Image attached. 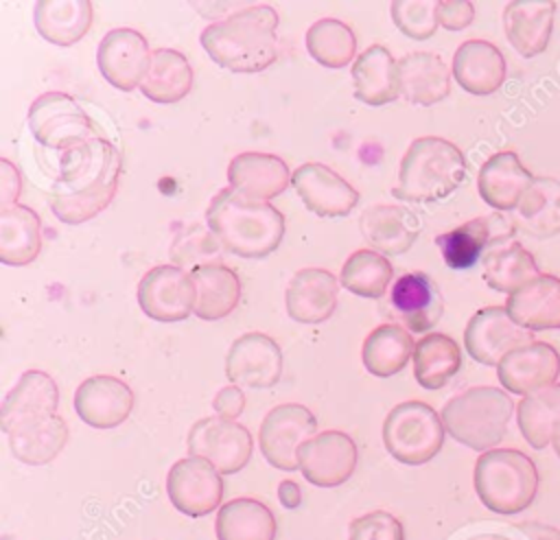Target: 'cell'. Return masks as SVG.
Here are the masks:
<instances>
[{"instance_id":"obj_35","label":"cell","mask_w":560,"mask_h":540,"mask_svg":"<svg viewBox=\"0 0 560 540\" xmlns=\"http://www.w3.org/2000/svg\"><path fill=\"white\" fill-rule=\"evenodd\" d=\"M190 275L197 289L195 315L199 319H206V321L223 319L241 302V280L234 269L221 262H208V265L192 267Z\"/></svg>"},{"instance_id":"obj_26","label":"cell","mask_w":560,"mask_h":540,"mask_svg":"<svg viewBox=\"0 0 560 540\" xmlns=\"http://www.w3.org/2000/svg\"><path fill=\"white\" fill-rule=\"evenodd\" d=\"M532 181V173L521 164L514 151H499L481 164L477 190L488 206L497 210H512L521 203Z\"/></svg>"},{"instance_id":"obj_51","label":"cell","mask_w":560,"mask_h":540,"mask_svg":"<svg viewBox=\"0 0 560 540\" xmlns=\"http://www.w3.org/2000/svg\"><path fill=\"white\" fill-rule=\"evenodd\" d=\"M278 498L280 503L287 507V509H295L300 503H302V492H300V485L291 479H284L280 481L278 485Z\"/></svg>"},{"instance_id":"obj_28","label":"cell","mask_w":560,"mask_h":540,"mask_svg":"<svg viewBox=\"0 0 560 540\" xmlns=\"http://www.w3.org/2000/svg\"><path fill=\"white\" fill-rule=\"evenodd\" d=\"M556 2L553 0H514L505 4L503 26L510 44L523 55H540L553 31Z\"/></svg>"},{"instance_id":"obj_20","label":"cell","mask_w":560,"mask_h":540,"mask_svg":"<svg viewBox=\"0 0 560 540\" xmlns=\"http://www.w3.org/2000/svg\"><path fill=\"white\" fill-rule=\"evenodd\" d=\"M560 374V356L551 343L532 341L501 359L497 365L499 383L505 391L527 396L556 383Z\"/></svg>"},{"instance_id":"obj_2","label":"cell","mask_w":560,"mask_h":540,"mask_svg":"<svg viewBox=\"0 0 560 540\" xmlns=\"http://www.w3.org/2000/svg\"><path fill=\"white\" fill-rule=\"evenodd\" d=\"M278 13L269 4L245 7L201 31V46L232 72H260L278 59Z\"/></svg>"},{"instance_id":"obj_18","label":"cell","mask_w":560,"mask_h":540,"mask_svg":"<svg viewBox=\"0 0 560 540\" xmlns=\"http://www.w3.org/2000/svg\"><path fill=\"white\" fill-rule=\"evenodd\" d=\"M291 184L304 206L317 216H343L359 203L357 188L319 162L300 164L291 175Z\"/></svg>"},{"instance_id":"obj_19","label":"cell","mask_w":560,"mask_h":540,"mask_svg":"<svg viewBox=\"0 0 560 540\" xmlns=\"http://www.w3.org/2000/svg\"><path fill=\"white\" fill-rule=\"evenodd\" d=\"M133 409L131 387L109 374L85 378L74 391L77 415L94 429H114L122 424Z\"/></svg>"},{"instance_id":"obj_10","label":"cell","mask_w":560,"mask_h":540,"mask_svg":"<svg viewBox=\"0 0 560 540\" xmlns=\"http://www.w3.org/2000/svg\"><path fill=\"white\" fill-rule=\"evenodd\" d=\"M317 431V420L304 404L284 402L273 407L258 429L262 457L278 470H298V453Z\"/></svg>"},{"instance_id":"obj_41","label":"cell","mask_w":560,"mask_h":540,"mask_svg":"<svg viewBox=\"0 0 560 540\" xmlns=\"http://www.w3.org/2000/svg\"><path fill=\"white\" fill-rule=\"evenodd\" d=\"M516 420L529 446L538 450L549 446L560 429V383L523 396L516 407Z\"/></svg>"},{"instance_id":"obj_48","label":"cell","mask_w":560,"mask_h":540,"mask_svg":"<svg viewBox=\"0 0 560 540\" xmlns=\"http://www.w3.org/2000/svg\"><path fill=\"white\" fill-rule=\"evenodd\" d=\"M475 7L468 0H440L438 2V24L448 31H462L472 24Z\"/></svg>"},{"instance_id":"obj_44","label":"cell","mask_w":560,"mask_h":540,"mask_svg":"<svg viewBox=\"0 0 560 540\" xmlns=\"http://www.w3.org/2000/svg\"><path fill=\"white\" fill-rule=\"evenodd\" d=\"M308 55L326 68H343L354 59L357 37L352 28L335 17H322L306 31Z\"/></svg>"},{"instance_id":"obj_7","label":"cell","mask_w":560,"mask_h":540,"mask_svg":"<svg viewBox=\"0 0 560 540\" xmlns=\"http://www.w3.org/2000/svg\"><path fill=\"white\" fill-rule=\"evenodd\" d=\"M444 433L442 415L420 400L396 404L383 422V444L387 453L405 466L431 461L444 444Z\"/></svg>"},{"instance_id":"obj_6","label":"cell","mask_w":560,"mask_h":540,"mask_svg":"<svg viewBox=\"0 0 560 540\" xmlns=\"http://www.w3.org/2000/svg\"><path fill=\"white\" fill-rule=\"evenodd\" d=\"M475 492L490 512L518 514L536 498V463L516 448L486 450L475 463Z\"/></svg>"},{"instance_id":"obj_31","label":"cell","mask_w":560,"mask_h":540,"mask_svg":"<svg viewBox=\"0 0 560 540\" xmlns=\"http://www.w3.org/2000/svg\"><path fill=\"white\" fill-rule=\"evenodd\" d=\"M400 96L413 105H435L451 92V72L440 55L416 50L398 59Z\"/></svg>"},{"instance_id":"obj_8","label":"cell","mask_w":560,"mask_h":540,"mask_svg":"<svg viewBox=\"0 0 560 540\" xmlns=\"http://www.w3.org/2000/svg\"><path fill=\"white\" fill-rule=\"evenodd\" d=\"M28 127L42 146L63 153L103 136L79 103L63 92L39 94L28 107Z\"/></svg>"},{"instance_id":"obj_46","label":"cell","mask_w":560,"mask_h":540,"mask_svg":"<svg viewBox=\"0 0 560 540\" xmlns=\"http://www.w3.org/2000/svg\"><path fill=\"white\" fill-rule=\"evenodd\" d=\"M389 13L398 31L411 39H427L435 33L438 24V2L427 0H394Z\"/></svg>"},{"instance_id":"obj_5","label":"cell","mask_w":560,"mask_h":540,"mask_svg":"<svg viewBox=\"0 0 560 540\" xmlns=\"http://www.w3.org/2000/svg\"><path fill=\"white\" fill-rule=\"evenodd\" d=\"M512 411L514 402L503 389L479 385L453 396L440 415L453 439L486 453L503 439Z\"/></svg>"},{"instance_id":"obj_3","label":"cell","mask_w":560,"mask_h":540,"mask_svg":"<svg viewBox=\"0 0 560 540\" xmlns=\"http://www.w3.org/2000/svg\"><path fill=\"white\" fill-rule=\"evenodd\" d=\"M206 221L221 247L241 258H265L284 236V214L269 201L221 188L206 208Z\"/></svg>"},{"instance_id":"obj_15","label":"cell","mask_w":560,"mask_h":540,"mask_svg":"<svg viewBox=\"0 0 560 540\" xmlns=\"http://www.w3.org/2000/svg\"><path fill=\"white\" fill-rule=\"evenodd\" d=\"M151 50L147 37L136 28H112L103 35L96 63L101 74L118 90L131 92L142 85L149 66Z\"/></svg>"},{"instance_id":"obj_25","label":"cell","mask_w":560,"mask_h":540,"mask_svg":"<svg viewBox=\"0 0 560 540\" xmlns=\"http://www.w3.org/2000/svg\"><path fill=\"white\" fill-rule=\"evenodd\" d=\"M228 181L245 197L269 201L287 190L291 184V173L284 160L278 155L245 151L230 160Z\"/></svg>"},{"instance_id":"obj_1","label":"cell","mask_w":560,"mask_h":540,"mask_svg":"<svg viewBox=\"0 0 560 540\" xmlns=\"http://www.w3.org/2000/svg\"><path fill=\"white\" fill-rule=\"evenodd\" d=\"M66 155L52 186L50 210L59 221L79 225L94 219L114 199L122 157L105 136L66 151Z\"/></svg>"},{"instance_id":"obj_53","label":"cell","mask_w":560,"mask_h":540,"mask_svg":"<svg viewBox=\"0 0 560 540\" xmlns=\"http://www.w3.org/2000/svg\"><path fill=\"white\" fill-rule=\"evenodd\" d=\"M553 448H556V453H558V457H560V429H558V433H556V437H553Z\"/></svg>"},{"instance_id":"obj_37","label":"cell","mask_w":560,"mask_h":540,"mask_svg":"<svg viewBox=\"0 0 560 540\" xmlns=\"http://www.w3.org/2000/svg\"><path fill=\"white\" fill-rule=\"evenodd\" d=\"M514 225L540 240L560 234V179L534 177L516 206Z\"/></svg>"},{"instance_id":"obj_21","label":"cell","mask_w":560,"mask_h":540,"mask_svg":"<svg viewBox=\"0 0 560 540\" xmlns=\"http://www.w3.org/2000/svg\"><path fill=\"white\" fill-rule=\"evenodd\" d=\"M59 389L52 376L42 369H26L9 389L0 407V429L9 435L13 429L55 415Z\"/></svg>"},{"instance_id":"obj_33","label":"cell","mask_w":560,"mask_h":540,"mask_svg":"<svg viewBox=\"0 0 560 540\" xmlns=\"http://www.w3.org/2000/svg\"><path fill=\"white\" fill-rule=\"evenodd\" d=\"M37 33L55 46H72L92 26V2L88 0H37L33 7Z\"/></svg>"},{"instance_id":"obj_23","label":"cell","mask_w":560,"mask_h":540,"mask_svg":"<svg viewBox=\"0 0 560 540\" xmlns=\"http://www.w3.org/2000/svg\"><path fill=\"white\" fill-rule=\"evenodd\" d=\"M337 278L322 267L295 271L284 291V304L291 319L300 324H322L337 308Z\"/></svg>"},{"instance_id":"obj_50","label":"cell","mask_w":560,"mask_h":540,"mask_svg":"<svg viewBox=\"0 0 560 540\" xmlns=\"http://www.w3.org/2000/svg\"><path fill=\"white\" fill-rule=\"evenodd\" d=\"M20 190H22L20 171L7 157H2L0 160V201H2V206L18 203L15 199L20 197Z\"/></svg>"},{"instance_id":"obj_12","label":"cell","mask_w":560,"mask_h":540,"mask_svg":"<svg viewBox=\"0 0 560 540\" xmlns=\"http://www.w3.org/2000/svg\"><path fill=\"white\" fill-rule=\"evenodd\" d=\"M166 492L173 507L190 518L214 512L223 498L221 472L201 457L175 461L166 474Z\"/></svg>"},{"instance_id":"obj_49","label":"cell","mask_w":560,"mask_h":540,"mask_svg":"<svg viewBox=\"0 0 560 540\" xmlns=\"http://www.w3.org/2000/svg\"><path fill=\"white\" fill-rule=\"evenodd\" d=\"M212 409L219 418L236 420L245 409V394L241 391L238 385H225L217 391L212 400Z\"/></svg>"},{"instance_id":"obj_52","label":"cell","mask_w":560,"mask_h":540,"mask_svg":"<svg viewBox=\"0 0 560 540\" xmlns=\"http://www.w3.org/2000/svg\"><path fill=\"white\" fill-rule=\"evenodd\" d=\"M534 529V540H560V531L545 525H529Z\"/></svg>"},{"instance_id":"obj_17","label":"cell","mask_w":560,"mask_h":540,"mask_svg":"<svg viewBox=\"0 0 560 540\" xmlns=\"http://www.w3.org/2000/svg\"><path fill=\"white\" fill-rule=\"evenodd\" d=\"M387 310L398 326L411 332H424L433 328L442 313L444 302L438 284L422 271L402 273L389 289Z\"/></svg>"},{"instance_id":"obj_11","label":"cell","mask_w":560,"mask_h":540,"mask_svg":"<svg viewBox=\"0 0 560 540\" xmlns=\"http://www.w3.org/2000/svg\"><path fill=\"white\" fill-rule=\"evenodd\" d=\"M136 297L147 317L173 324L195 313L197 289L186 269L177 265H158L140 278Z\"/></svg>"},{"instance_id":"obj_40","label":"cell","mask_w":560,"mask_h":540,"mask_svg":"<svg viewBox=\"0 0 560 540\" xmlns=\"http://www.w3.org/2000/svg\"><path fill=\"white\" fill-rule=\"evenodd\" d=\"M192 79V66L182 52L158 48L151 55V66L140 92L153 103H177L190 92Z\"/></svg>"},{"instance_id":"obj_29","label":"cell","mask_w":560,"mask_h":540,"mask_svg":"<svg viewBox=\"0 0 560 540\" xmlns=\"http://www.w3.org/2000/svg\"><path fill=\"white\" fill-rule=\"evenodd\" d=\"M505 310L529 332L560 328V280L540 273L512 295H508Z\"/></svg>"},{"instance_id":"obj_16","label":"cell","mask_w":560,"mask_h":540,"mask_svg":"<svg viewBox=\"0 0 560 540\" xmlns=\"http://www.w3.org/2000/svg\"><path fill=\"white\" fill-rule=\"evenodd\" d=\"M225 374L234 385L267 389L282 376L280 345L262 332H245L232 341L225 356Z\"/></svg>"},{"instance_id":"obj_9","label":"cell","mask_w":560,"mask_h":540,"mask_svg":"<svg viewBox=\"0 0 560 540\" xmlns=\"http://www.w3.org/2000/svg\"><path fill=\"white\" fill-rule=\"evenodd\" d=\"M186 448L190 457L206 459L221 474H234L247 466L254 442L249 431L236 420L212 415L190 426Z\"/></svg>"},{"instance_id":"obj_14","label":"cell","mask_w":560,"mask_h":540,"mask_svg":"<svg viewBox=\"0 0 560 540\" xmlns=\"http://www.w3.org/2000/svg\"><path fill=\"white\" fill-rule=\"evenodd\" d=\"M532 341L534 332L518 326L505 306H488L477 310L464 330V345L481 365H499L505 354Z\"/></svg>"},{"instance_id":"obj_47","label":"cell","mask_w":560,"mask_h":540,"mask_svg":"<svg viewBox=\"0 0 560 540\" xmlns=\"http://www.w3.org/2000/svg\"><path fill=\"white\" fill-rule=\"evenodd\" d=\"M348 540H405V529L389 512L374 509L348 525Z\"/></svg>"},{"instance_id":"obj_38","label":"cell","mask_w":560,"mask_h":540,"mask_svg":"<svg viewBox=\"0 0 560 540\" xmlns=\"http://www.w3.org/2000/svg\"><path fill=\"white\" fill-rule=\"evenodd\" d=\"M276 516L256 498H232L219 507L214 520L217 540H276Z\"/></svg>"},{"instance_id":"obj_34","label":"cell","mask_w":560,"mask_h":540,"mask_svg":"<svg viewBox=\"0 0 560 540\" xmlns=\"http://www.w3.org/2000/svg\"><path fill=\"white\" fill-rule=\"evenodd\" d=\"M42 249V223L22 203L0 208V260L11 267L31 265Z\"/></svg>"},{"instance_id":"obj_42","label":"cell","mask_w":560,"mask_h":540,"mask_svg":"<svg viewBox=\"0 0 560 540\" xmlns=\"http://www.w3.org/2000/svg\"><path fill=\"white\" fill-rule=\"evenodd\" d=\"M462 352L444 332L424 334L413 350V376L424 389L444 387L459 369Z\"/></svg>"},{"instance_id":"obj_24","label":"cell","mask_w":560,"mask_h":540,"mask_svg":"<svg viewBox=\"0 0 560 540\" xmlns=\"http://www.w3.org/2000/svg\"><path fill=\"white\" fill-rule=\"evenodd\" d=\"M361 234L370 249L383 256L409 251L420 234V219L413 210L398 203H376L361 214Z\"/></svg>"},{"instance_id":"obj_32","label":"cell","mask_w":560,"mask_h":540,"mask_svg":"<svg viewBox=\"0 0 560 540\" xmlns=\"http://www.w3.org/2000/svg\"><path fill=\"white\" fill-rule=\"evenodd\" d=\"M483 280L490 289L512 295L540 275L534 256L514 238L492 243L481 258Z\"/></svg>"},{"instance_id":"obj_22","label":"cell","mask_w":560,"mask_h":540,"mask_svg":"<svg viewBox=\"0 0 560 540\" xmlns=\"http://www.w3.org/2000/svg\"><path fill=\"white\" fill-rule=\"evenodd\" d=\"M512 230L514 223L503 214L477 216L440 234L435 245L440 247L442 258L451 269H468L492 243L512 238Z\"/></svg>"},{"instance_id":"obj_45","label":"cell","mask_w":560,"mask_h":540,"mask_svg":"<svg viewBox=\"0 0 560 540\" xmlns=\"http://www.w3.org/2000/svg\"><path fill=\"white\" fill-rule=\"evenodd\" d=\"M219 240L212 232L192 225L186 232H179L177 238L171 245V258L173 265L177 267H199V265H208V262H219L214 260L219 256Z\"/></svg>"},{"instance_id":"obj_30","label":"cell","mask_w":560,"mask_h":540,"mask_svg":"<svg viewBox=\"0 0 560 540\" xmlns=\"http://www.w3.org/2000/svg\"><path fill=\"white\" fill-rule=\"evenodd\" d=\"M352 81H354V96L361 103L372 107L392 103L400 96L398 61L381 44L365 48L354 59Z\"/></svg>"},{"instance_id":"obj_36","label":"cell","mask_w":560,"mask_h":540,"mask_svg":"<svg viewBox=\"0 0 560 540\" xmlns=\"http://www.w3.org/2000/svg\"><path fill=\"white\" fill-rule=\"evenodd\" d=\"M68 424L61 415H48L28 424L13 429L9 437V448L13 457L26 466L50 463L68 444Z\"/></svg>"},{"instance_id":"obj_13","label":"cell","mask_w":560,"mask_h":540,"mask_svg":"<svg viewBox=\"0 0 560 540\" xmlns=\"http://www.w3.org/2000/svg\"><path fill=\"white\" fill-rule=\"evenodd\" d=\"M357 444L343 431H322L306 439L298 453V468L317 488L346 483L357 468Z\"/></svg>"},{"instance_id":"obj_4","label":"cell","mask_w":560,"mask_h":540,"mask_svg":"<svg viewBox=\"0 0 560 540\" xmlns=\"http://www.w3.org/2000/svg\"><path fill=\"white\" fill-rule=\"evenodd\" d=\"M464 175L466 160L459 146L438 136H422L407 146L392 195L405 201H438L451 195Z\"/></svg>"},{"instance_id":"obj_39","label":"cell","mask_w":560,"mask_h":540,"mask_svg":"<svg viewBox=\"0 0 560 540\" xmlns=\"http://www.w3.org/2000/svg\"><path fill=\"white\" fill-rule=\"evenodd\" d=\"M413 350L416 343L409 330L398 324H381L363 339L361 361L370 374L387 378L398 374L407 361L413 359Z\"/></svg>"},{"instance_id":"obj_27","label":"cell","mask_w":560,"mask_h":540,"mask_svg":"<svg viewBox=\"0 0 560 540\" xmlns=\"http://www.w3.org/2000/svg\"><path fill=\"white\" fill-rule=\"evenodd\" d=\"M453 77L468 94L488 96L505 81L503 52L486 39H468L453 55Z\"/></svg>"},{"instance_id":"obj_43","label":"cell","mask_w":560,"mask_h":540,"mask_svg":"<svg viewBox=\"0 0 560 540\" xmlns=\"http://www.w3.org/2000/svg\"><path fill=\"white\" fill-rule=\"evenodd\" d=\"M394 275V267L381 251L370 247L357 249L341 267L339 282L350 293L361 297H383Z\"/></svg>"}]
</instances>
